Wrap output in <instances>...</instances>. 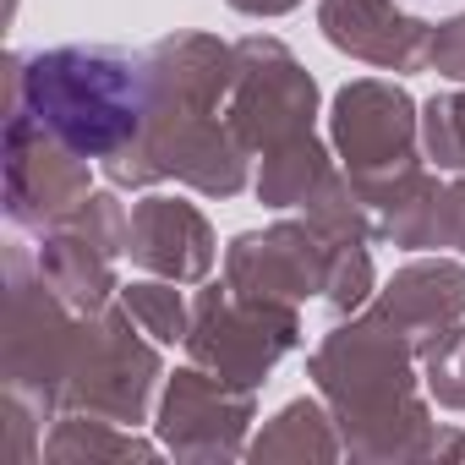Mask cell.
Wrapping results in <instances>:
<instances>
[{"label": "cell", "instance_id": "cell-1", "mask_svg": "<svg viewBox=\"0 0 465 465\" xmlns=\"http://www.w3.org/2000/svg\"><path fill=\"white\" fill-rule=\"evenodd\" d=\"M28 88H34L39 121H50L77 148H110L115 137L137 126V110H143L137 66L121 55H99V50L94 55L66 50V55L39 61L28 72Z\"/></svg>", "mask_w": 465, "mask_h": 465}]
</instances>
